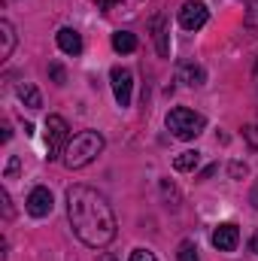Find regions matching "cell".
<instances>
[{
  "label": "cell",
  "mask_w": 258,
  "mask_h": 261,
  "mask_svg": "<svg viewBox=\"0 0 258 261\" xmlns=\"http://www.w3.org/2000/svg\"><path fill=\"white\" fill-rule=\"evenodd\" d=\"M243 140H246L252 149H258V125H246V128H243Z\"/></svg>",
  "instance_id": "cell-18"
},
{
  "label": "cell",
  "mask_w": 258,
  "mask_h": 261,
  "mask_svg": "<svg viewBox=\"0 0 258 261\" xmlns=\"http://www.w3.org/2000/svg\"><path fill=\"white\" fill-rule=\"evenodd\" d=\"M15 94H18L21 103L31 107V110H40V107H43V97H40V91H37L31 82H18V85H15Z\"/></svg>",
  "instance_id": "cell-13"
},
{
  "label": "cell",
  "mask_w": 258,
  "mask_h": 261,
  "mask_svg": "<svg viewBox=\"0 0 258 261\" xmlns=\"http://www.w3.org/2000/svg\"><path fill=\"white\" fill-rule=\"evenodd\" d=\"M176 258H179V261H200L194 240H183V243H179V249H176Z\"/></svg>",
  "instance_id": "cell-16"
},
{
  "label": "cell",
  "mask_w": 258,
  "mask_h": 261,
  "mask_svg": "<svg viewBox=\"0 0 258 261\" xmlns=\"http://www.w3.org/2000/svg\"><path fill=\"white\" fill-rule=\"evenodd\" d=\"M197 164H200V152H197V149H186V152H179V155L173 158V167H176L179 173H189Z\"/></svg>",
  "instance_id": "cell-15"
},
{
  "label": "cell",
  "mask_w": 258,
  "mask_h": 261,
  "mask_svg": "<svg viewBox=\"0 0 258 261\" xmlns=\"http://www.w3.org/2000/svg\"><path fill=\"white\" fill-rule=\"evenodd\" d=\"M70 125H67L61 116H49L46 119V158L49 161H55V158H61L67 152V146H70Z\"/></svg>",
  "instance_id": "cell-4"
},
{
  "label": "cell",
  "mask_w": 258,
  "mask_h": 261,
  "mask_svg": "<svg viewBox=\"0 0 258 261\" xmlns=\"http://www.w3.org/2000/svg\"><path fill=\"white\" fill-rule=\"evenodd\" d=\"M97 261H116V255H110V252H104V255H97Z\"/></svg>",
  "instance_id": "cell-26"
},
{
  "label": "cell",
  "mask_w": 258,
  "mask_h": 261,
  "mask_svg": "<svg viewBox=\"0 0 258 261\" xmlns=\"http://www.w3.org/2000/svg\"><path fill=\"white\" fill-rule=\"evenodd\" d=\"M12 49H15V28L6 18H0V58H9Z\"/></svg>",
  "instance_id": "cell-12"
},
{
  "label": "cell",
  "mask_w": 258,
  "mask_h": 261,
  "mask_svg": "<svg viewBox=\"0 0 258 261\" xmlns=\"http://www.w3.org/2000/svg\"><path fill=\"white\" fill-rule=\"evenodd\" d=\"M228 173H231L234 179H243V176L249 173V167H246V164H240V161H231V167H228Z\"/></svg>",
  "instance_id": "cell-19"
},
{
  "label": "cell",
  "mask_w": 258,
  "mask_h": 261,
  "mask_svg": "<svg viewBox=\"0 0 258 261\" xmlns=\"http://www.w3.org/2000/svg\"><path fill=\"white\" fill-rule=\"evenodd\" d=\"M55 43H58V49H61L64 55H82V37H79V31H73V28H61V31L55 34Z\"/></svg>",
  "instance_id": "cell-9"
},
{
  "label": "cell",
  "mask_w": 258,
  "mask_h": 261,
  "mask_svg": "<svg viewBox=\"0 0 258 261\" xmlns=\"http://www.w3.org/2000/svg\"><path fill=\"white\" fill-rule=\"evenodd\" d=\"M237 243H240V228H237L234 222H222V225L213 231V246H216L219 252H234Z\"/></svg>",
  "instance_id": "cell-7"
},
{
  "label": "cell",
  "mask_w": 258,
  "mask_h": 261,
  "mask_svg": "<svg viewBox=\"0 0 258 261\" xmlns=\"http://www.w3.org/2000/svg\"><path fill=\"white\" fill-rule=\"evenodd\" d=\"M246 28H258V0H249V9H246Z\"/></svg>",
  "instance_id": "cell-17"
},
{
  "label": "cell",
  "mask_w": 258,
  "mask_h": 261,
  "mask_svg": "<svg viewBox=\"0 0 258 261\" xmlns=\"http://www.w3.org/2000/svg\"><path fill=\"white\" fill-rule=\"evenodd\" d=\"M94 3H100V6H104V12H110V9H113V6H116V3H113V0H94Z\"/></svg>",
  "instance_id": "cell-24"
},
{
  "label": "cell",
  "mask_w": 258,
  "mask_h": 261,
  "mask_svg": "<svg viewBox=\"0 0 258 261\" xmlns=\"http://www.w3.org/2000/svg\"><path fill=\"white\" fill-rule=\"evenodd\" d=\"M110 82H113V94H116V103L125 110L131 107V94H134V73L128 67H113L110 70Z\"/></svg>",
  "instance_id": "cell-5"
},
{
  "label": "cell",
  "mask_w": 258,
  "mask_h": 261,
  "mask_svg": "<svg viewBox=\"0 0 258 261\" xmlns=\"http://www.w3.org/2000/svg\"><path fill=\"white\" fill-rule=\"evenodd\" d=\"M207 21H210L207 3H200V0H186V3H183V9H179V24H183L186 31H200Z\"/></svg>",
  "instance_id": "cell-6"
},
{
  "label": "cell",
  "mask_w": 258,
  "mask_h": 261,
  "mask_svg": "<svg viewBox=\"0 0 258 261\" xmlns=\"http://www.w3.org/2000/svg\"><path fill=\"white\" fill-rule=\"evenodd\" d=\"M24 206H28V213H31L34 219H46V216L52 213V192H49L46 186H37V189L28 195Z\"/></svg>",
  "instance_id": "cell-8"
},
{
  "label": "cell",
  "mask_w": 258,
  "mask_h": 261,
  "mask_svg": "<svg viewBox=\"0 0 258 261\" xmlns=\"http://www.w3.org/2000/svg\"><path fill=\"white\" fill-rule=\"evenodd\" d=\"M49 73H52V79H55V85H64L67 82V73L61 64H49Z\"/></svg>",
  "instance_id": "cell-20"
},
{
  "label": "cell",
  "mask_w": 258,
  "mask_h": 261,
  "mask_svg": "<svg viewBox=\"0 0 258 261\" xmlns=\"http://www.w3.org/2000/svg\"><path fill=\"white\" fill-rule=\"evenodd\" d=\"M0 200H3V210H6V219H12V206H9V195L0 192Z\"/></svg>",
  "instance_id": "cell-23"
},
{
  "label": "cell",
  "mask_w": 258,
  "mask_h": 261,
  "mask_svg": "<svg viewBox=\"0 0 258 261\" xmlns=\"http://www.w3.org/2000/svg\"><path fill=\"white\" fill-rule=\"evenodd\" d=\"M18 173V158H9V164H6V176H15Z\"/></svg>",
  "instance_id": "cell-22"
},
{
  "label": "cell",
  "mask_w": 258,
  "mask_h": 261,
  "mask_svg": "<svg viewBox=\"0 0 258 261\" xmlns=\"http://www.w3.org/2000/svg\"><path fill=\"white\" fill-rule=\"evenodd\" d=\"M255 88H258V64H255Z\"/></svg>",
  "instance_id": "cell-27"
},
{
  "label": "cell",
  "mask_w": 258,
  "mask_h": 261,
  "mask_svg": "<svg viewBox=\"0 0 258 261\" xmlns=\"http://www.w3.org/2000/svg\"><path fill=\"white\" fill-rule=\"evenodd\" d=\"M100 152H104V137H100L97 130H79V134L70 140V146H67L64 164L70 170H79V167L91 164Z\"/></svg>",
  "instance_id": "cell-2"
},
{
  "label": "cell",
  "mask_w": 258,
  "mask_h": 261,
  "mask_svg": "<svg viewBox=\"0 0 258 261\" xmlns=\"http://www.w3.org/2000/svg\"><path fill=\"white\" fill-rule=\"evenodd\" d=\"M128 261H158V258H155V255H152L149 249H134Z\"/></svg>",
  "instance_id": "cell-21"
},
{
  "label": "cell",
  "mask_w": 258,
  "mask_h": 261,
  "mask_svg": "<svg viewBox=\"0 0 258 261\" xmlns=\"http://www.w3.org/2000/svg\"><path fill=\"white\" fill-rule=\"evenodd\" d=\"M179 79H183L186 85L197 88V85H203V82H207V70H203L200 64H192V61H186V64H179Z\"/></svg>",
  "instance_id": "cell-11"
},
{
  "label": "cell",
  "mask_w": 258,
  "mask_h": 261,
  "mask_svg": "<svg viewBox=\"0 0 258 261\" xmlns=\"http://www.w3.org/2000/svg\"><path fill=\"white\" fill-rule=\"evenodd\" d=\"M113 49H116L119 55L137 52V37H134L131 31H116V34H113Z\"/></svg>",
  "instance_id": "cell-14"
},
{
  "label": "cell",
  "mask_w": 258,
  "mask_h": 261,
  "mask_svg": "<svg viewBox=\"0 0 258 261\" xmlns=\"http://www.w3.org/2000/svg\"><path fill=\"white\" fill-rule=\"evenodd\" d=\"M67 219L73 234L91 249H104L116 240V213L110 200L91 186L67 189Z\"/></svg>",
  "instance_id": "cell-1"
},
{
  "label": "cell",
  "mask_w": 258,
  "mask_h": 261,
  "mask_svg": "<svg viewBox=\"0 0 258 261\" xmlns=\"http://www.w3.org/2000/svg\"><path fill=\"white\" fill-rule=\"evenodd\" d=\"M167 128L173 130V137H179V140H194L200 130L207 128V119L200 113L189 110V107H173L167 113Z\"/></svg>",
  "instance_id": "cell-3"
},
{
  "label": "cell",
  "mask_w": 258,
  "mask_h": 261,
  "mask_svg": "<svg viewBox=\"0 0 258 261\" xmlns=\"http://www.w3.org/2000/svg\"><path fill=\"white\" fill-rule=\"evenodd\" d=\"M152 40H155V49L161 58H170V40H167V28H164V15H155L152 18Z\"/></svg>",
  "instance_id": "cell-10"
},
{
  "label": "cell",
  "mask_w": 258,
  "mask_h": 261,
  "mask_svg": "<svg viewBox=\"0 0 258 261\" xmlns=\"http://www.w3.org/2000/svg\"><path fill=\"white\" fill-rule=\"evenodd\" d=\"M249 246H252V252H255V255H258V231H255V234H252V243H249Z\"/></svg>",
  "instance_id": "cell-25"
}]
</instances>
